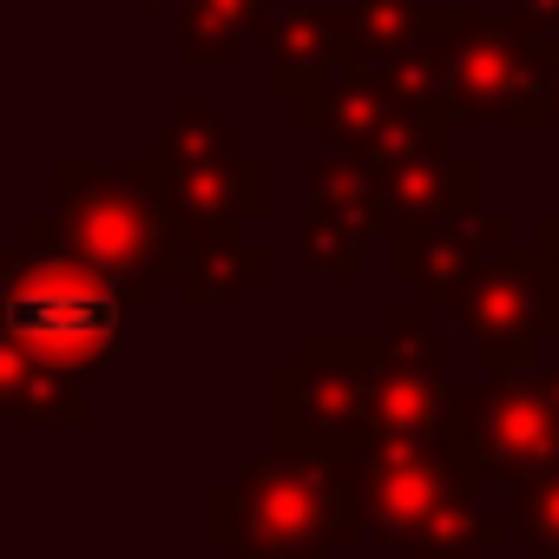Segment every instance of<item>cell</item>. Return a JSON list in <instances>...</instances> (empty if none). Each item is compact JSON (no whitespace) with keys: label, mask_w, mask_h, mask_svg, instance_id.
I'll use <instances>...</instances> for the list:
<instances>
[{"label":"cell","mask_w":559,"mask_h":559,"mask_svg":"<svg viewBox=\"0 0 559 559\" xmlns=\"http://www.w3.org/2000/svg\"><path fill=\"white\" fill-rule=\"evenodd\" d=\"M520 507H526V526H533V539L546 546V559H559V474H539V480L520 493Z\"/></svg>","instance_id":"3"},{"label":"cell","mask_w":559,"mask_h":559,"mask_svg":"<svg viewBox=\"0 0 559 559\" xmlns=\"http://www.w3.org/2000/svg\"><path fill=\"white\" fill-rule=\"evenodd\" d=\"M224 507H230L224 539H237L250 559H310L356 520L349 487L330 467H290V461L250 467Z\"/></svg>","instance_id":"1"},{"label":"cell","mask_w":559,"mask_h":559,"mask_svg":"<svg viewBox=\"0 0 559 559\" xmlns=\"http://www.w3.org/2000/svg\"><path fill=\"white\" fill-rule=\"evenodd\" d=\"M8 336H14V349H34L47 369L73 376L80 362L112 349L119 304L93 276H80L67 263H40V270H21L8 290Z\"/></svg>","instance_id":"2"}]
</instances>
